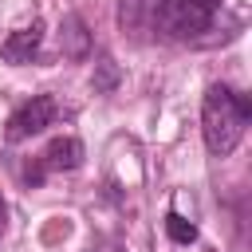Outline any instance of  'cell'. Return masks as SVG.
<instances>
[{
    "label": "cell",
    "instance_id": "6da1fadb",
    "mask_svg": "<svg viewBox=\"0 0 252 252\" xmlns=\"http://www.w3.org/2000/svg\"><path fill=\"white\" fill-rule=\"evenodd\" d=\"M248 118H252V102L244 94H236L232 87L213 83L205 91V102H201V134H205L209 154L213 158H228L240 146Z\"/></svg>",
    "mask_w": 252,
    "mask_h": 252
},
{
    "label": "cell",
    "instance_id": "7a4b0ae2",
    "mask_svg": "<svg viewBox=\"0 0 252 252\" xmlns=\"http://www.w3.org/2000/svg\"><path fill=\"white\" fill-rule=\"evenodd\" d=\"M220 0H154V28L169 39H201L217 24Z\"/></svg>",
    "mask_w": 252,
    "mask_h": 252
},
{
    "label": "cell",
    "instance_id": "3957f363",
    "mask_svg": "<svg viewBox=\"0 0 252 252\" xmlns=\"http://www.w3.org/2000/svg\"><path fill=\"white\" fill-rule=\"evenodd\" d=\"M55 114H59V106H55V98H51V94H32V98H28V102L8 118L4 138H8V142L35 138V134H43V130L55 122Z\"/></svg>",
    "mask_w": 252,
    "mask_h": 252
},
{
    "label": "cell",
    "instance_id": "277c9868",
    "mask_svg": "<svg viewBox=\"0 0 252 252\" xmlns=\"http://www.w3.org/2000/svg\"><path fill=\"white\" fill-rule=\"evenodd\" d=\"M39 43H43V24L35 20V24L20 28V32H12V35L0 43V55H4L8 63H28V59L39 51Z\"/></svg>",
    "mask_w": 252,
    "mask_h": 252
},
{
    "label": "cell",
    "instance_id": "5b68a950",
    "mask_svg": "<svg viewBox=\"0 0 252 252\" xmlns=\"http://www.w3.org/2000/svg\"><path fill=\"white\" fill-rule=\"evenodd\" d=\"M83 165V142L79 138H55L43 150V169H79Z\"/></svg>",
    "mask_w": 252,
    "mask_h": 252
},
{
    "label": "cell",
    "instance_id": "8992f818",
    "mask_svg": "<svg viewBox=\"0 0 252 252\" xmlns=\"http://www.w3.org/2000/svg\"><path fill=\"white\" fill-rule=\"evenodd\" d=\"M165 232H169V240H177V244H193V240H197V224L185 220L181 213H165Z\"/></svg>",
    "mask_w": 252,
    "mask_h": 252
},
{
    "label": "cell",
    "instance_id": "52a82bcc",
    "mask_svg": "<svg viewBox=\"0 0 252 252\" xmlns=\"http://www.w3.org/2000/svg\"><path fill=\"white\" fill-rule=\"evenodd\" d=\"M67 55H83L87 51V32H83V20L79 16H67Z\"/></svg>",
    "mask_w": 252,
    "mask_h": 252
},
{
    "label": "cell",
    "instance_id": "ba28073f",
    "mask_svg": "<svg viewBox=\"0 0 252 252\" xmlns=\"http://www.w3.org/2000/svg\"><path fill=\"white\" fill-rule=\"evenodd\" d=\"M98 67H102V75L94 79V91H110V87H114V79H118V71H114V63H110V59H98Z\"/></svg>",
    "mask_w": 252,
    "mask_h": 252
},
{
    "label": "cell",
    "instance_id": "9c48e42d",
    "mask_svg": "<svg viewBox=\"0 0 252 252\" xmlns=\"http://www.w3.org/2000/svg\"><path fill=\"white\" fill-rule=\"evenodd\" d=\"M4 228H8V205H4V197H0V236H4Z\"/></svg>",
    "mask_w": 252,
    "mask_h": 252
}]
</instances>
